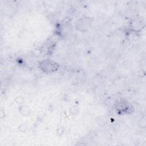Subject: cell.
Wrapping results in <instances>:
<instances>
[{
	"mask_svg": "<svg viewBox=\"0 0 146 146\" xmlns=\"http://www.w3.org/2000/svg\"><path fill=\"white\" fill-rule=\"evenodd\" d=\"M40 69L46 74H51L55 72L59 68V64L55 61L46 60L39 64Z\"/></svg>",
	"mask_w": 146,
	"mask_h": 146,
	"instance_id": "1",
	"label": "cell"
},
{
	"mask_svg": "<svg viewBox=\"0 0 146 146\" xmlns=\"http://www.w3.org/2000/svg\"><path fill=\"white\" fill-rule=\"evenodd\" d=\"M116 110L121 115L129 114L132 112V107L125 100H120L116 104Z\"/></svg>",
	"mask_w": 146,
	"mask_h": 146,
	"instance_id": "2",
	"label": "cell"
}]
</instances>
